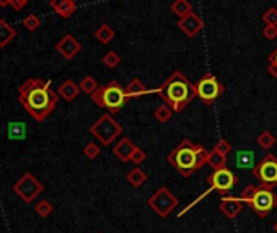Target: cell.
<instances>
[{
	"instance_id": "5",
	"label": "cell",
	"mask_w": 277,
	"mask_h": 233,
	"mask_svg": "<svg viewBox=\"0 0 277 233\" xmlns=\"http://www.w3.org/2000/svg\"><path fill=\"white\" fill-rule=\"evenodd\" d=\"M93 103L99 108H105L111 114L119 113L124 105L128 103V93H125V88L121 87L116 80H111L108 85L105 87H98V90L91 95Z\"/></svg>"
},
{
	"instance_id": "1",
	"label": "cell",
	"mask_w": 277,
	"mask_h": 233,
	"mask_svg": "<svg viewBox=\"0 0 277 233\" xmlns=\"http://www.w3.org/2000/svg\"><path fill=\"white\" fill-rule=\"evenodd\" d=\"M18 101L36 122H43L56 110L59 93L51 88V82L33 77L18 88Z\"/></svg>"
},
{
	"instance_id": "30",
	"label": "cell",
	"mask_w": 277,
	"mask_h": 233,
	"mask_svg": "<svg viewBox=\"0 0 277 233\" xmlns=\"http://www.w3.org/2000/svg\"><path fill=\"white\" fill-rule=\"evenodd\" d=\"M23 27L27 28L28 31H36L41 27V18H39L38 15L31 13V15H28L27 18L23 20Z\"/></svg>"
},
{
	"instance_id": "23",
	"label": "cell",
	"mask_w": 277,
	"mask_h": 233,
	"mask_svg": "<svg viewBox=\"0 0 277 233\" xmlns=\"http://www.w3.org/2000/svg\"><path fill=\"white\" fill-rule=\"evenodd\" d=\"M171 12L178 16V18H183L192 12V4L189 0H174L171 4Z\"/></svg>"
},
{
	"instance_id": "8",
	"label": "cell",
	"mask_w": 277,
	"mask_h": 233,
	"mask_svg": "<svg viewBox=\"0 0 277 233\" xmlns=\"http://www.w3.org/2000/svg\"><path fill=\"white\" fill-rule=\"evenodd\" d=\"M13 191L24 204H30L35 201V197H38L41 193H43L44 186L41 185L39 179L36 176H33L31 173H24L23 176L13 185Z\"/></svg>"
},
{
	"instance_id": "34",
	"label": "cell",
	"mask_w": 277,
	"mask_h": 233,
	"mask_svg": "<svg viewBox=\"0 0 277 233\" xmlns=\"http://www.w3.org/2000/svg\"><path fill=\"white\" fill-rule=\"evenodd\" d=\"M267 72H269V75L277 79V46L269 54V67H267Z\"/></svg>"
},
{
	"instance_id": "10",
	"label": "cell",
	"mask_w": 277,
	"mask_h": 233,
	"mask_svg": "<svg viewBox=\"0 0 277 233\" xmlns=\"http://www.w3.org/2000/svg\"><path fill=\"white\" fill-rule=\"evenodd\" d=\"M255 178L259 179L261 185H266L269 188L277 186V157L272 153H267L263 157V160L259 162L253 170Z\"/></svg>"
},
{
	"instance_id": "17",
	"label": "cell",
	"mask_w": 277,
	"mask_h": 233,
	"mask_svg": "<svg viewBox=\"0 0 277 233\" xmlns=\"http://www.w3.org/2000/svg\"><path fill=\"white\" fill-rule=\"evenodd\" d=\"M80 91H82L80 87L73 80H65L62 85L59 87L57 93L61 98H64L65 101H73V99L80 95Z\"/></svg>"
},
{
	"instance_id": "4",
	"label": "cell",
	"mask_w": 277,
	"mask_h": 233,
	"mask_svg": "<svg viewBox=\"0 0 277 233\" xmlns=\"http://www.w3.org/2000/svg\"><path fill=\"white\" fill-rule=\"evenodd\" d=\"M240 199L245 204H248L259 217L266 219L277 207V196L274 194L272 188L266 185L259 186H246L241 191Z\"/></svg>"
},
{
	"instance_id": "2",
	"label": "cell",
	"mask_w": 277,
	"mask_h": 233,
	"mask_svg": "<svg viewBox=\"0 0 277 233\" xmlns=\"http://www.w3.org/2000/svg\"><path fill=\"white\" fill-rule=\"evenodd\" d=\"M157 93L174 113H181L197 96V88L181 70H174L157 90Z\"/></svg>"
},
{
	"instance_id": "40",
	"label": "cell",
	"mask_w": 277,
	"mask_h": 233,
	"mask_svg": "<svg viewBox=\"0 0 277 233\" xmlns=\"http://www.w3.org/2000/svg\"><path fill=\"white\" fill-rule=\"evenodd\" d=\"M274 231L277 233V220H275V223H274Z\"/></svg>"
},
{
	"instance_id": "29",
	"label": "cell",
	"mask_w": 277,
	"mask_h": 233,
	"mask_svg": "<svg viewBox=\"0 0 277 233\" xmlns=\"http://www.w3.org/2000/svg\"><path fill=\"white\" fill-rule=\"evenodd\" d=\"M103 64L106 65L108 69H116L117 65L121 64V56L117 54L116 51H108L103 56Z\"/></svg>"
},
{
	"instance_id": "11",
	"label": "cell",
	"mask_w": 277,
	"mask_h": 233,
	"mask_svg": "<svg viewBox=\"0 0 277 233\" xmlns=\"http://www.w3.org/2000/svg\"><path fill=\"white\" fill-rule=\"evenodd\" d=\"M207 181H209V188L212 191H219L220 194H226L235 188V185L238 183V178L232 170L223 166V168L214 170L211 173V176L207 178Z\"/></svg>"
},
{
	"instance_id": "6",
	"label": "cell",
	"mask_w": 277,
	"mask_h": 233,
	"mask_svg": "<svg viewBox=\"0 0 277 233\" xmlns=\"http://www.w3.org/2000/svg\"><path fill=\"white\" fill-rule=\"evenodd\" d=\"M90 132L91 136L99 140V144L111 145L122 132V126L114 121L111 114H103L99 116V119L90 127Z\"/></svg>"
},
{
	"instance_id": "15",
	"label": "cell",
	"mask_w": 277,
	"mask_h": 233,
	"mask_svg": "<svg viewBox=\"0 0 277 233\" xmlns=\"http://www.w3.org/2000/svg\"><path fill=\"white\" fill-rule=\"evenodd\" d=\"M136 144H132V140L128 139V137H124L121 139L119 142H117L114 147H113V153L119 158V160L122 163H128L131 162V157H132V152L136 150Z\"/></svg>"
},
{
	"instance_id": "33",
	"label": "cell",
	"mask_w": 277,
	"mask_h": 233,
	"mask_svg": "<svg viewBox=\"0 0 277 233\" xmlns=\"http://www.w3.org/2000/svg\"><path fill=\"white\" fill-rule=\"evenodd\" d=\"M263 21L266 24H271V27H277V8L271 7L263 13Z\"/></svg>"
},
{
	"instance_id": "7",
	"label": "cell",
	"mask_w": 277,
	"mask_h": 233,
	"mask_svg": "<svg viewBox=\"0 0 277 233\" xmlns=\"http://www.w3.org/2000/svg\"><path fill=\"white\" fill-rule=\"evenodd\" d=\"M148 207L152 209L158 217H168L176 207H178V199H176V196L171 193L170 189L162 186L158 191H155L154 196H150V199L147 201Z\"/></svg>"
},
{
	"instance_id": "37",
	"label": "cell",
	"mask_w": 277,
	"mask_h": 233,
	"mask_svg": "<svg viewBox=\"0 0 277 233\" xmlns=\"http://www.w3.org/2000/svg\"><path fill=\"white\" fill-rule=\"evenodd\" d=\"M263 36L267 39V41H272L277 38V27H271V24H266L263 28Z\"/></svg>"
},
{
	"instance_id": "38",
	"label": "cell",
	"mask_w": 277,
	"mask_h": 233,
	"mask_svg": "<svg viewBox=\"0 0 277 233\" xmlns=\"http://www.w3.org/2000/svg\"><path fill=\"white\" fill-rule=\"evenodd\" d=\"M28 0H10V7H13L15 10H23L27 7Z\"/></svg>"
},
{
	"instance_id": "26",
	"label": "cell",
	"mask_w": 277,
	"mask_h": 233,
	"mask_svg": "<svg viewBox=\"0 0 277 233\" xmlns=\"http://www.w3.org/2000/svg\"><path fill=\"white\" fill-rule=\"evenodd\" d=\"M207 165H211L214 170H219V168H223L226 165V157L222 155L220 152L217 150H212L209 153V160H207Z\"/></svg>"
},
{
	"instance_id": "25",
	"label": "cell",
	"mask_w": 277,
	"mask_h": 233,
	"mask_svg": "<svg viewBox=\"0 0 277 233\" xmlns=\"http://www.w3.org/2000/svg\"><path fill=\"white\" fill-rule=\"evenodd\" d=\"M256 144L261 148H264V150H269V148H272L274 144H275V137L272 136L271 131H263L261 134L258 136Z\"/></svg>"
},
{
	"instance_id": "21",
	"label": "cell",
	"mask_w": 277,
	"mask_h": 233,
	"mask_svg": "<svg viewBox=\"0 0 277 233\" xmlns=\"http://www.w3.org/2000/svg\"><path fill=\"white\" fill-rule=\"evenodd\" d=\"M114 36H116V33H114V30L110 27V24H99L98 30L95 31V38L102 44H110L111 41L114 39Z\"/></svg>"
},
{
	"instance_id": "32",
	"label": "cell",
	"mask_w": 277,
	"mask_h": 233,
	"mask_svg": "<svg viewBox=\"0 0 277 233\" xmlns=\"http://www.w3.org/2000/svg\"><path fill=\"white\" fill-rule=\"evenodd\" d=\"M99 153H102V148L93 142H88L85 147H83V155H85L88 160H95L96 157H99Z\"/></svg>"
},
{
	"instance_id": "35",
	"label": "cell",
	"mask_w": 277,
	"mask_h": 233,
	"mask_svg": "<svg viewBox=\"0 0 277 233\" xmlns=\"http://www.w3.org/2000/svg\"><path fill=\"white\" fill-rule=\"evenodd\" d=\"M145 158H147V153L142 150L140 147H136V150L132 152V157H131V162L134 163V165H140V163H144L145 162Z\"/></svg>"
},
{
	"instance_id": "28",
	"label": "cell",
	"mask_w": 277,
	"mask_h": 233,
	"mask_svg": "<svg viewBox=\"0 0 277 233\" xmlns=\"http://www.w3.org/2000/svg\"><path fill=\"white\" fill-rule=\"evenodd\" d=\"M174 111L171 110L170 106L168 105H162V106H158L157 108V111H155V119L158 121V122H162V124H165V122H168L171 119V114H173Z\"/></svg>"
},
{
	"instance_id": "24",
	"label": "cell",
	"mask_w": 277,
	"mask_h": 233,
	"mask_svg": "<svg viewBox=\"0 0 277 233\" xmlns=\"http://www.w3.org/2000/svg\"><path fill=\"white\" fill-rule=\"evenodd\" d=\"M27 136V126L24 122H10L8 124V139L20 140Z\"/></svg>"
},
{
	"instance_id": "18",
	"label": "cell",
	"mask_w": 277,
	"mask_h": 233,
	"mask_svg": "<svg viewBox=\"0 0 277 233\" xmlns=\"http://www.w3.org/2000/svg\"><path fill=\"white\" fill-rule=\"evenodd\" d=\"M125 93L129 98H139L147 93H157V90H148L139 79H132V82L125 87Z\"/></svg>"
},
{
	"instance_id": "20",
	"label": "cell",
	"mask_w": 277,
	"mask_h": 233,
	"mask_svg": "<svg viewBox=\"0 0 277 233\" xmlns=\"http://www.w3.org/2000/svg\"><path fill=\"white\" fill-rule=\"evenodd\" d=\"M16 38V31L7 20L0 18V47H5Z\"/></svg>"
},
{
	"instance_id": "22",
	"label": "cell",
	"mask_w": 277,
	"mask_h": 233,
	"mask_svg": "<svg viewBox=\"0 0 277 233\" xmlns=\"http://www.w3.org/2000/svg\"><path fill=\"white\" fill-rule=\"evenodd\" d=\"M145 181H147V173L142 168H139V166L128 173V183L132 188H140Z\"/></svg>"
},
{
	"instance_id": "19",
	"label": "cell",
	"mask_w": 277,
	"mask_h": 233,
	"mask_svg": "<svg viewBox=\"0 0 277 233\" xmlns=\"http://www.w3.org/2000/svg\"><path fill=\"white\" fill-rule=\"evenodd\" d=\"M235 165L237 168L241 170H253L256 163H255V152L251 150H240L235 157Z\"/></svg>"
},
{
	"instance_id": "31",
	"label": "cell",
	"mask_w": 277,
	"mask_h": 233,
	"mask_svg": "<svg viewBox=\"0 0 277 233\" xmlns=\"http://www.w3.org/2000/svg\"><path fill=\"white\" fill-rule=\"evenodd\" d=\"M35 211H36V214L39 215V217L46 219V217H49V215L53 214L54 207H53V204H51V202H47V201H41V202H38V205L35 207Z\"/></svg>"
},
{
	"instance_id": "36",
	"label": "cell",
	"mask_w": 277,
	"mask_h": 233,
	"mask_svg": "<svg viewBox=\"0 0 277 233\" xmlns=\"http://www.w3.org/2000/svg\"><path fill=\"white\" fill-rule=\"evenodd\" d=\"M214 150L220 152L222 155H225V157H226V155H229V153L232 152V145H230L229 142H226L225 139H220L219 142L215 144V148H214Z\"/></svg>"
},
{
	"instance_id": "13",
	"label": "cell",
	"mask_w": 277,
	"mask_h": 233,
	"mask_svg": "<svg viewBox=\"0 0 277 233\" xmlns=\"http://www.w3.org/2000/svg\"><path fill=\"white\" fill-rule=\"evenodd\" d=\"M56 51L61 54L64 59L70 61V59H73V57L82 51V44L72 35H65L56 44Z\"/></svg>"
},
{
	"instance_id": "14",
	"label": "cell",
	"mask_w": 277,
	"mask_h": 233,
	"mask_svg": "<svg viewBox=\"0 0 277 233\" xmlns=\"http://www.w3.org/2000/svg\"><path fill=\"white\" fill-rule=\"evenodd\" d=\"M219 209H220V212L225 215L226 219L233 220V219H237V217H238L243 209H245V202H243L240 197L223 196V197L220 199Z\"/></svg>"
},
{
	"instance_id": "9",
	"label": "cell",
	"mask_w": 277,
	"mask_h": 233,
	"mask_svg": "<svg viewBox=\"0 0 277 233\" xmlns=\"http://www.w3.org/2000/svg\"><path fill=\"white\" fill-rule=\"evenodd\" d=\"M196 88H197V96L203 99L204 105H209V106L214 105L215 99L225 91L219 79L212 75V73H206V75L200 77Z\"/></svg>"
},
{
	"instance_id": "27",
	"label": "cell",
	"mask_w": 277,
	"mask_h": 233,
	"mask_svg": "<svg viewBox=\"0 0 277 233\" xmlns=\"http://www.w3.org/2000/svg\"><path fill=\"white\" fill-rule=\"evenodd\" d=\"M80 90L83 91V93H87V95H93L95 91L98 90V83H96V80L91 77V75H87V77H83L82 79V82H80Z\"/></svg>"
},
{
	"instance_id": "39",
	"label": "cell",
	"mask_w": 277,
	"mask_h": 233,
	"mask_svg": "<svg viewBox=\"0 0 277 233\" xmlns=\"http://www.w3.org/2000/svg\"><path fill=\"white\" fill-rule=\"evenodd\" d=\"M8 5H10V0H0V7H2V8H5Z\"/></svg>"
},
{
	"instance_id": "16",
	"label": "cell",
	"mask_w": 277,
	"mask_h": 233,
	"mask_svg": "<svg viewBox=\"0 0 277 233\" xmlns=\"http://www.w3.org/2000/svg\"><path fill=\"white\" fill-rule=\"evenodd\" d=\"M53 10L61 16V18H69L77 10V4L75 0H51L49 2Z\"/></svg>"
},
{
	"instance_id": "3",
	"label": "cell",
	"mask_w": 277,
	"mask_h": 233,
	"mask_svg": "<svg viewBox=\"0 0 277 233\" xmlns=\"http://www.w3.org/2000/svg\"><path fill=\"white\" fill-rule=\"evenodd\" d=\"M209 153L203 145L192 144L189 139H184L174 150L166 157V162L184 178H189L192 173L207 165Z\"/></svg>"
},
{
	"instance_id": "12",
	"label": "cell",
	"mask_w": 277,
	"mask_h": 233,
	"mask_svg": "<svg viewBox=\"0 0 277 233\" xmlns=\"http://www.w3.org/2000/svg\"><path fill=\"white\" fill-rule=\"evenodd\" d=\"M178 28L186 35L188 38H194V36H197L200 31H203V28H204V21H203V18L197 15V13H194V12H191L189 15H186V16H183V18H180V21H178Z\"/></svg>"
}]
</instances>
